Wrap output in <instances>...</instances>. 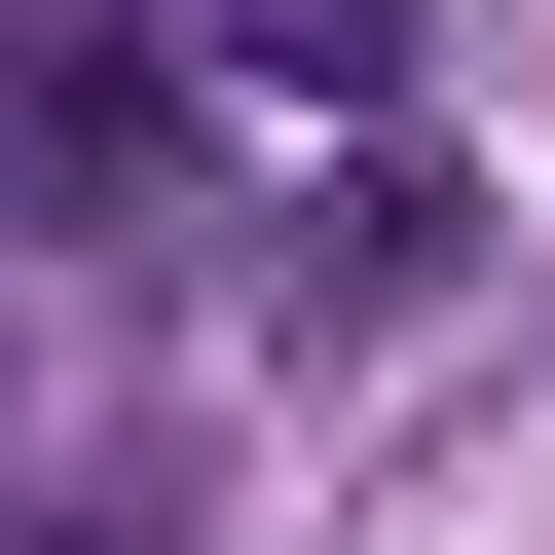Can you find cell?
<instances>
[{
  "instance_id": "6da1fadb",
  "label": "cell",
  "mask_w": 555,
  "mask_h": 555,
  "mask_svg": "<svg viewBox=\"0 0 555 555\" xmlns=\"http://www.w3.org/2000/svg\"><path fill=\"white\" fill-rule=\"evenodd\" d=\"M0 185H38V222H149L185 185V38H149V0H38V38H0Z\"/></svg>"
}]
</instances>
